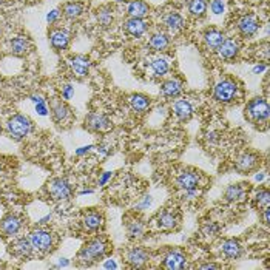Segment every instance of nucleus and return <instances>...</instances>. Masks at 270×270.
Returning <instances> with one entry per match:
<instances>
[{
    "mask_svg": "<svg viewBox=\"0 0 270 270\" xmlns=\"http://www.w3.org/2000/svg\"><path fill=\"white\" fill-rule=\"evenodd\" d=\"M107 253H108V244L101 238H94L90 239L81 249L78 255V261L82 265H91L93 262L101 261Z\"/></svg>",
    "mask_w": 270,
    "mask_h": 270,
    "instance_id": "nucleus-1",
    "label": "nucleus"
},
{
    "mask_svg": "<svg viewBox=\"0 0 270 270\" xmlns=\"http://www.w3.org/2000/svg\"><path fill=\"white\" fill-rule=\"evenodd\" d=\"M268 104L264 97H253V99L245 105V116H247L255 124H265L268 120Z\"/></svg>",
    "mask_w": 270,
    "mask_h": 270,
    "instance_id": "nucleus-2",
    "label": "nucleus"
},
{
    "mask_svg": "<svg viewBox=\"0 0 270 270\" xmlns=\"http://www.w3.org/2000/svg\"><path fill=\"white\" fill-rule=\"evenodd\" d=\"M238 91H239V87H238V84L235 81L223 79V81H219L215 85L213 97L221 104H230V102H233L236 99Z\"/></svg>",
    "mask_w": 270,
    "mask_h": 270,
    "instance_id": "nucleus-3",
    "label": "nucleus"
},
{
    "mask_svg": "<svg viewBox=\"0 0 270 270\" xmlns=\"http://www.w3.org/2000/svg\"><path fill=\"white\" fill-rule=\"evenodd\" d=\"M33 128V122L28 116L25 114H16L8 120V133L16 139H25Z\"/></svg>",
    "mask_w": 270,
    "mask_h": 270,
    "instance_id": "nucleus-4",
    "label": "nucleus"
},
{
    "mask_svg": "<svg viewBox=\"0 0 270 270\" xmlns=\"http://www.w3.org/2000/svg\"><path fill=\"white\" fill-rule=\"evenodd\" d=\"M33 249L40 252V253H48L51 252L54 247V235L50 230L45 229H36L30 233L28 236Z\"/></svg>",
    "mask_w": 270,
    "mask_h": 270,
    "instance_id": "nucleus-5",
    "label": "nucleus"
},
{
    "mask_svg": "<svg viewBox=\"0 0 270 270\" xmlns=\"http://www.w3.org/2000/svg\"><path fill=\"white\" fill-rule=\"evenodd\" d=\"M48 193H50V196L54 201H66V199L71 198L73 188H71V185L66 179L56 178L48 184Z\"/></svg>",
    "mask_w": 270,
    "mask_h": 270,
    "instance_id": "nucleus-6",
    "label": "nucleus"
},
{
    "mask_svg": "<svg viewBox=\"0 0 270 270\" xmlns=\"http://www.w3.org/2000/svg\"><path fill=\"white\" fill-rule=\"evenodd\" d=\"M179 215L175 209H164L156 216V226L161 230H175L179 226Z\"/></svg>",
    "mask_w": 270,
    "mask_h": 270,
    "instance_id": "nucleus-7",
    "label": "nucleus"
},
{
    "mask_svg": "<svg viewBox=\"0 0 270 270\" xmlns=\"http://www.w3.org/2000/svg\"><path fill=\"white\" fill-rule=\"evenodd\" d=\"M199 185V173L194 170H184L176 178V187L182 191L198 190Z\"/></svg>",
    "mask_w": 270,
    "mask_h": 270,
    "instance_id": "nucleus-8",
    "label": "nucleus"
},
{
    "mask_svg": "<svg viewBox=\"0 0 270 270\" xmlns=\"http://www.w3.org/2000/svg\"><path fill=\"white\" fill-rule=\"evenodd\" d=\"M261 27L259 19L255 14H245L238 20V31L242 37H252Z\"/></svg>",
    "mask_w": 270,
    "mask_h": 270,
    "instance_id": "nucleus-9",
    "label": "nucleus"
},
{
    "mask_svg": "<svg viewBox=\"0 0 270 270\" xmlns=\"http://www.w3.org/2000/svg\"><path fill=\"white\" fill-rule=\"evenodd\" d=\"M125 261L133 267V268H141L147 262L150 261V252L144 247H130L125 252Z\"/></svg>",
    "mask_w": 270,
    "mask_h": 270,
    "instance_id": "nucleus-10",
    "label": "nucleus"
},
{
    "mask_svg": "<svg viewBox=\"0 0 270 270\" xmlns=\"http://www.w3.org/2000/svg\"><path fill=\"white\" fill-rule=\"evenodd\" d=\"M162 267L168 268V270H182L187 267V256L182 250L179 249H173L168 250V253L165 255L164 261H162Z\"/></svg>",
    "mask_w": 270,
    "mask_h": 270,
    "instance_id": "nucleus-11",
    "label": "nucleus"
},
{
    "mask_svg": "<svg viewBox=\"0 0 270 270\" xmlns=\"http://www.w3.org/2000/svg\"><path fill=\"white\" fill-rule=\"evenodd\" d=\"M239 50H241V45H239V42L238 40H235V39H224V42L221 43L219 46H218V50H216V53H218V56L221 57V59H224V60H235L236 59V56L239 54Z\"/></svg>",
    "mask_w": 270,
    "mask_h": 270,
    "instance_id": "nucleus-12",
    "label": "nucleus"
},
{
    "mask_svg": "<svg viewBox=\"0 0 270 270\" xmlns=\"http://www.w3.org/2000/svg\"><path fill=\"white\" fill-rule=\"evenodd\" d=\"M85 127L93 131H108L111 128V120L99 113H90L85 117Z\"/></svg>",
    "mask_w": 270,
    "mask_h": 270,
    "instance_id": "nucleus-13",
    "label": "nucleus"
},
{
    "mask_svg": "<svg viewBox=\"0 0 270 270\" xmlns=\"http://www.w3.org/2000/svg\"><path fill=\"white\" fill-rule=\"evenodd\" d=\"M22 229V218L17 215H7L0 221V233L4 236H14Z\"/></svg>",
    "mask_w": 270,
    "mask_h": 270,
    "instance_id": "nucleus-14",
    "label": "nucleus"
},
{
    "mask_svg": "<svg viewBox=\"0 0 270 270\" xmlns=\"http://www.w3.org/2000/svg\"><path fill=\"white\" fill-rule=\"evenodd\" d=\"M70 68L73 71V75L76 78H85L88 75V71L91 68V62L87 56H82V54H78V56H73L70 60Z\"/></svg>",
    "mask_w": 270,
    "mask_h": 270,
    "instance_id": "nucleus-15",
    "label": "nucleus"
},
{
    "mask_svg": "<svg viewBox=\"0 0 270 270\" xmlns=\"http://www.w3.org/2000/svg\"><path fill=\"white\" fill-rule=\"evenodd\" d=\"M124 30L131 37H141L147 33V30H149V22H147L145 19L130 17L124 22Z\"/></svg>",
    "mask_w": 270,
    "mask_h": 270,
    "instance_id": "nucleus-16",
    "label": "nucleus"
},
{
    "mask_svg": "<svg viewBox=\"0 0 270 270\" xmlns=\"http://www.w3.org/2000/svg\"><path fill=\"white\" fill-rule=\"evenodd\" d=\"M82 224L87 232H99L104 227V216L99 210H90L84 215Z\"/></svg>",
    "mask_w": 270,
    "mask_h": 270,
    "instance_id": "nucleus-17",
    "label": "nucleus"
},
{
    "mask_svg": "<svg viewBox=\"0 0 270 270\" xmlns=\"http://www.w3.org/2000/svg\"><path fill=\"white\" fill-rule=\"evenodd\" d=\"M224 39H226L224 33L221 30H218V28H209L202 34L204 45H206L207 50H210V51H216L218 46L224 42Z\"/></svg>",
    "mask_w": 270,
    "mask_h": 270,
    "instance_id": "nucleus-18",
    "label": "nucleus"
},
{
    "mask_svg": "<svg viewBox=\"0 0 270 270\" xmlns=\"http://www.w3.org/2000/svg\"><path fill=\"white\" fill-rule=\"evenodd\" d=\"M182 91H184V82L178 78L168 79L161 85V94L164 97H168V99H175V97L181 96Z\"/></svg>",
    "mask_w": 270,
    "mask_h": 270,
    "instance_id": "nucleus-19",
    "label": "nucleus"
},
{
    "mask_svg": "<svg viewBox=\"0 0 270 270\" xmlns=\"http://www.w3.org/2000/svg\"><path fill=\"white\" fill-rule=\"evenodd\" d=\"M249 193L247 184H232L226 188L224 191V198L229 202H241L245 199V196Z\"/></svg>",
    "mask_w": 270,
    "mask_h": 270,
    "instance_id": "nucleus-20",
    "label": "nucleus"
},
{
    "mask_svg": "<svg viewBox=\"0 0 270 270\" xmlns=\"http://www.w3.org/2000/svg\"><path fill=\"white\" fill-rule=\"evenodd\" d=\"M50 42H51V46L54 48L56 51L66 50L70 42H71V34L66 30H62V28L53 30L50 33Z\"/></svg>",
    "mask_w": 270,
    "mask_h": 270,
    "instance_id": "nucleus-21",
    "label": "nucleus"
},
{
    "mask_svg": "<svg viewBox=\"0 0 270 270\" xmlns=\"http://www.w3.org/2000/svg\"><path fill=\"white\" fill-rule=\"evenodd\" d=\"M162 22L165 28L170 33H179L184 27H185V20L184 17L178 13V11H170L162 17Z\"/></svg>",
    "mask_w": 270,
    "mask_h": 270,
    "instance_id": "nucleus-22",
    "label": "nucleus"
},
{
    "mask_svg": "<svg viewBox=\"0 0 270 270\" xmlns=\"http://www.w3.org/2000/svg\"><path fill=\"white\" fill-rule=\"evenodd\" d=\"M125 227H127L128 238L133 239V241H139V239H142L145 236V230H147L145 229V223H144L142 219H139V218H130L127 221Z\"/></svg>",
    "mask_w": 270,
    "mask_h": 270,
    "instance_id": "nucleus-23",
    "label": "nucleus"
},
{
    "mask_svg": "<svg viewBox=\"0 0 270 270\" xmlns=\"http://www.w3.org/2000/svg\"><path fill=\"white\" fill-rule=\"evenodd\" d=\"M221 253L227 259H238L242 255V245L238 239H226L221 244Z\"/></svg>",
    "mask_w": 270,
    "mask_h": 270,
    "instance_id": "nucleus-24",
    "label": "nucleus"
},
{
    "mask_svg": "<svg viewBox=\"0 0 270 270\" xmlns=\"http://www.w3.org/2000/svg\"><path fill=\"white\" fill-rule=\"evenodd\" d=\"M150 13V5L144 0H131L127 5V14L134 19H145Z\"/></svg>",
    "mask_w": 270,
    "mask_h": 270,
    "instance_id": "nucleus-25",
    "label": "nucleus"
},
{
    "mask_svg": "<svg viewBox=\"0 0 270 270\" xmlns=\"http://www.w3.org/2000/svg\"><path fill=\"white\" fill-rule=\"evenodd\" d=\"M128 104H130V108L138 113V114H144L147 110L150 108L152 105V101L149 96L145 94H131L128 97Z\"/></svg>",
    "mask_w": 270,
    "mask_h": 270,
    "instance_id": "nucleus-26",
    "label": "nucleus"
},
{
    "mask_svg": "<svg viewBox=\"0 0 270 270\" xmlns=\"http://www.w3.org/2000/svg\"><path fill=\"white\" fill-rule=\"evenodd\" d=\"M51 114L56 124H63L71 117V108L62 101H54L51 104Z\"/></svg>",
    "mask_w": 270,
    "mask_h": 270,
    "instance_id": "nucleus-27",
    "label": "nucleus"
},
{
    "mask_svg": "<svg viewBox=\"0 0 270 270\" xmlns=\"http://www.w3.org/2000/svg\"><path fill=\"white\" fill-rule=\"evenodd\" d=\"M149 46L152 48L153 51H158V53L165 51L167 48L170 46V37H168V34L164 33V31L153 33L150 36V39H149Z\"/></svg>",
    "mask_w": 270,
    "mask_h": 270,
    "instance_id": "nucleus-28",
    "label": "nucleus"
},
{
    "mask_svg": "<svg viewBox=\"0 0 270 270\" xmlns=\"http://www.w3.org/2000/svg\"><path fill=\"white\" fill-rule=\"evenodd\" d=\"M173 111L176 114V117L182 122L188 120L193 113H194V108L191 105V102L188 99H178L175 104H173Z\"/></svg>",
    "mask_w": 270,
    "mask_h": 270,
    "instance_id": "nucleus-29",
    "label": "nucleus"
},
{
    "mask_svg": "<svg viewBox=\"0 0 270 270\" xmlns=\"http://www.w3.org/2000/svg\"><path fill=\"white\" fill-rule=\"evenodd\" d=\"M96 19H97V23H99L102 28L111 27L113 22H114V10H113V7L104 5V7H101V8H97V11H96Z\"/></svg>",
    "mask_w": 270,
    "mask_h": 270,
    "instance_id": "nucleus-30",
    "label": "nucleus"
},
{
    "mask_svg": "<svg viewBox=\"0 0 270 270\" xmlns=\"http://www.w3.org/2000/svg\"><path fill=\"white\" fill-rule=\"evenodd\" d=\"M259 162V158L255 155V153H242L238 159H236V170L239 171H250L253 170Z\"/></svg>",
    "mask_w": 270,
    "mask_h": 270,
    "instance_id": "nucleus-31",
    "label": "nucleus"
},
{
    "mask_svg": "<svg viewBox=\"0 0 270 270\" xmlns=\"http://www.w3.org/2000/svg\"><path fill=\"white\" fill-rule=\"evenodd\" d=\"M11 247H13V253L17 255L19 258H28V256H31V253L34 250L28 238H19V239H16Z\"/></svg>",
    "mask_w": 270,
    "mask_h": 270,
    "instance_id": "nucleus-32",
    "label": "nucleus"
},
{
    "mask_svg": "<svg viewBox=\"0 0 270 270\" xmlns=\"http://www.w3.org/2000/svg\"><path fill=\"white\" fill-rule=\"evenodd\" d=\"M150 71L153 78H164L170 71V60L167 57H156L150 63Z\"/></svg>",
    "mask_w": 270,
    "mask_h": 270,
    "instance_id": "nucleus-33",
    "label": "nucleus"
},
{
    "mask_svg": "<svg viewBox=\"0 0 270 270\" xmlns=\"http://www.w3.org/2000/svg\"><path fill=\"white\" fill-rule=\"evenodd\" d=\"M30 40L27 37H23V36H17L14 37L11 42H10V50L13 54L16 56H23V54H27L30 51Z\"/></svg>",
    "mask_w": 270,
    "mask_h": 270,
    "instance_id": "nucleus-34",
    "label": "nucleus"
},
{
    "mask_svg": "<svg viewBox=\"0 0 270 270\" xmlns=\"http://www.w3.org/2000/svg\"><path fill=\"white\" fill-rule=\"evenodd\" d=\"M207 8H209L207 0H188V5H187L188 14L194 19L204 17L207 14Z\"/></svg>",
    "mask_w": 270,
    "mask_h": 270,
    "instance_id": "nucleus-35",
    "label": "nucleus"
},
{
    "mask_svg": "<svg viewBox=\"0 0 270 270\" xmlns=\"http://www.w3.org/2000/svg\"><path fill=\"white\" fill-rule=\"evenodd\" d=\"M62 13L66 19L70 20H76L78 17L82 16L84 13V4L82 2H66L62 7Z\"/></svg>",
    "mask_w": 270,
    "mask_h": 270,
    "instance_id": "nucleus-36",
    "label": "nucleus"
},
{
    "mask_svg": "<svg viewBox=\"0 0 270 270\" xmlns=\"http://www.w3.org/2000/svg\"><path fill=\"white\" fill-rule=\"evenodd\" d=\"M255 202L259 209H265L270 206V191L267 188H261L258 190L256 196H255Z\"/></svg>",
    "mask_w": 270,
    "mask_h": 270,
    "instance_id": "nucleus-37",
    "label": "nucleus"
},
{
    "mask_svg": "<svg viewBox=\"0 0 270 270\" xmlns=\"http://www.w3.org/2000/svg\"><path fill=\"white\" fill-rule=\"evenodd\" d=\"M201 232L204 236L207 238H213L219 233V226L216 223H212V221H209V223H204L202 227H201Z\"/></svg>",
    "mask_w": 270,
    "mask_h": 270,
    "instance_id": "nucleus-38",
    "label": "nucleus"
},
{
    "mask_svg": "<svg viewBox=\"0 0 270 270\" xmlns=\"http://www.w3.org/2000/svg\"><path fill=\"white\" fill-rule=\"evenodd\" d=\"M210 10H212L213 14H223L224 10H226V2L224 0H212Z\"/></svg>",
    "mask_w": 270,
    "mask_h": 270,
    "instance_id": "nucleus-39",
    "label": "nucleus"
},
{
    "mask_svg": "<svg viewBox=\"0 0 270 270\" xmlns=\"http://www.w3.org/2000/svg\"><path fill=\"white\" fill-rule=\"evenodd\" d=\"M73 94H75V90H73L71 85H63L62 87V97H63V99H71Z\"/></svg>",
    "mask_w": 270,
    "mask_h": 270,
    "instance_id": "nucleus-40",
    "label": "nucleus"
},
{
    "mask_svg": "<svg viewBox=\"0 0 270 270\" xmlns=\"http://www.w3.org/2000/svg\"><path fill=\"white\" fill-rule=\"evenodd\" d=\"M36 111H37L40 116H46V114H48L46 102H45V101H42V102H37V104H36Z\"/></svg>",
    "mask_w": 270,
    "mask_h": 270,
    "instance_id": "nucleus-41",
    "label": "nucleus"
},
{
    "mask_svg": "<svg viewBox=\"0 0 270 270\" xmlns=\"http://www.w3.org/2000/svg\"><path fill=\"white\" fill-rule=\"evenodd\" d=\"M59 16H60L59 10H53L51 13H48V16H46V22H48V23H50V25H51V23H54V22L59 19Z\"/></svg>",
    "mask_w": 270,
    "mask_h": 270,
    "instance_id": "nucleus-42",
    "label": "nucleus"
},
{
    "mask_svg": "<svg viewBox=\"0 0 270 270\" xmlns=\"http://www.w3.org/2000/svg\"><path fill=\"white\" fill-rule=\"evenodd\" d=\"M262 223L265 226H268V223H270V207L262 209Z\"/></svg>",
    "mask_w": 270,
    "mask_h": 270,
    "instance_id": "nucleus-43",
    "label": "nucleus"
},
{
    "mask_svg": "<svg viewBox=\"0 0 270 270\" xmlns=\"http://www.w3.org/2000/svg\"><path fill=\"white\" fill-rule=\"evenodd\" d=\"M111 178V171H105V173H102V176L99 178V185H105Z\"/></svg>",
    "mask_w": 270,
    "mask_h": 270,
    "instance_id": "nucleus-44",
    "label": "nucleus"
},
{
    "mask_svg": "<svg viewBox=\"0 0 270 270\" xmlns=\"http://www.w3.org/2000/svg\"><path fill=\"white\" fill-rule=\"evenodd\" d=\"M198 268H204V270H209V268H221L219 264H215V262H206V264H199Z\"/></svg>",
    "mask_w": 270,
    "mask_h": 270,
    "instance_id": "nucleus-45",
    "label": "nucleus"
},
{
    "mask_svg": "<svg viewBox=\"0 0 270 270\" xmlns=\"http://www.w3.org/2000/svg\"><path fill=\"white\" fill-rule=\"evenodd\" d=\"M265 68H267V65H265V63H259V65L253 66V73H255V75H259V73H262Z\"/></svg>",
    "mask_w": 270,
    "mask_h": 270,
    "instance_id": "nucleus-46",
    "label": "nucleus"
},
{
    "mask_svg": "<svg viewBox=\"0 0 270 270\" xmlns=\"http://www.w3.org/2000/svg\"><path fill=\"white\" fill-rule=\"evenodd\" d=\"M90 149H93V147H91V145H88V147H81V149H79V150H76V155H79V156H81V155H85V153H87V152H88Z\"/></svg>",
    "mask_w": 270,
    "mask_h": 270,
    "instance_id": "nucleus-47",
    "label": "nucleus"
},
{
    "mask_svg": "<svg viewBox=\"0 0 270 270\" xmlns=\"http://www.w3.org/2000/svg\"><path fill=\"white\" fill-rule=\"evenodd\" d=\"M68 264H70V261L63 258V259H60V261H59V264H56L54 267H56V268H60V267H66Z\"/></svg>",
    "mask_w": 270,
    "mask_h": 270,
    "instance_id": "nucleus-48",
    "label": "nucleus"
},
{
    "mask_svg": "<svg viewBox=\"0 0 270 270\" xmlns=\"http://www.w3.org/2000/svg\"><path fill=\"white\" fill-rule=\"evenodd\" d=\"M104 267H105V268H116V267H117V264H116L113 259H110V261H107V262L104 264Z\"/></svg>",
    "mask_w": 270,
    "mask_h": 270,
    "instance_id": "nucleus-49",
    "label": "nucleus"
},
{
    "mask_svg": "<svg viewBox=\"0 0 270 270\" xmlns=\"http://www.w3.org/2000/svg\"><path fill=\"white\" fill-rule=\"evenodd\" d=\"M51 219V216L50 215H48V216H45V218H42L40 221H39V224H45L46 223V221H50Z\"/></svg>",
    "mask_w": 270,
    "mask_h": 270,
    "instance_id": "nucleus-50",
    "label": "nucleus"
},
{
    "mask_svg": "<svg viewBox=\"0 0 270 270\" xmlns=\"http://www.w3.org/2000/svg\"><path fill=\"white\" fill-rule=\"evenodd\" d=\"M90 194V193H93V188H87V190H82V191H79V194Z\"/></svg>",
    "mask_w": 270,
    "mask_h": 270,
    "instance_id": "nucleus-51",
    "label": "nucleus"
},
{
    "mask_svg": "<svg viewBox=\"0 0 270 270\" xmlns=\"http://www.w3.org/2000/svg\"><path fill=\"white\" fill-rule=\"evenodd\" d=\"M262 178H264V175H256L255 179H256V181H262Z\"/></svg>",
    "mask_w": 270,
    "mask_h": 270,
    "instance_id": "nucleus-52",
    "label": "nucleus"
},
{
    "mask_svg": "<svg viewBox=\"0 0 270 270\" xmlns=\"http://www.w3.org/2000/svg\"><path fill=\"white\" fill-rule=\"evenodd\" d=\"M4 2H7V0H0V4H4Z\"/></svg>",
    "mask_w": 270,
    "mask_h": 270,
    "instance_id": "nucleus-53",
    "label": "nucleus"
},
{
    "mask_svg": "<svg viewBox=\"0 0 270 270\" xmlns=\"http://www.w3.org/2000/svg\"><path fill=\"white\" fill-rule=\"evenodd\" d=\"M0 171H2V165H0Z\"/></svg>",
    "mask_w": 270,
    "mask_h": 270,
    "instance_id": "nucleus-54",
    "label": "nucleus"
},
{
    "mask_svg": "<svg viewBox=\"0 0 270 270\" xmlns=\"http://www.w3.org/2000/svg\"><path fill=\"white\" fill-rule=\"evenodd\" d=\"M0 57H2V54H0Z\"/></svg>",
    "mask_w": 270,
    "mask_h": 270,
    "instance_id": "nucleus-55",
    "label": "nucleus"
}]
</instances>
